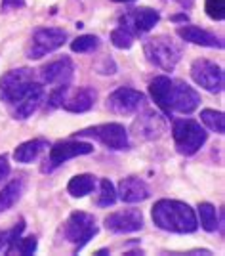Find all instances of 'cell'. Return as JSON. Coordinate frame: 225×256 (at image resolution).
<instances>
[{
  "instance_id": "obj_8",
  "label": "cell",
  "mask_w": 225,
  "mask_h": 256,
  "mask_svg": "<svg viewBox=\"0 0 225 256\" xmlns=\"http://www.w3.org/2000/svg\"><path fill=\"white\" fill-rule=\"evenodd\" d=\"M94 151V146L88 142H76V140H65V142H57L50 148L48 159L44 160L42 172H54L59 168L63 162L80 157V155H88Z\"/></svg>"
},
{
  "instance_id": "obj_27",
  "label": "cell",
  "mask_w": 225,
  "mask_h": 256,
  "mask_svg": "<svg viewBox=\"0 0 225 256\" xmlns=\"http://www.w3.org/2000/svg\"><path fill=\"white\" fill-rule=\"evenodd\" d=\"M134 38H136V34L126 29V27H117L115 31L111 32V42L115 48H120V50H128L130 46L134 44Z\"/></svg>"
},
{
  "instance_id": "obj_23",
  "label": "cell",
  "mask_w": 225,
  "mask_h": 256,
  "mask_svg": "<svg viewBox=\"0 0 225 256\" xmlns=\"http://www.w3.org/2000/svg\"><path fill=\"white\" fill-rule=\"evenodd\" d=\"M199 216H201V226L204 232H216L220 228V218H218V210L214 204L201 203L199 204Z\"/></svg>"
},
{
  "instance_id": "obj_34",
  "label": "cell",
  "mask_w": 225,
  "mask_h": 256,
  "mask_svg": "<svg viewBox=\"0 0 225 256\" xmlns=\"http://www.w3.org/2000/svg\"><path fill=\"white\" fill-rule=\"evenodd\" d=\"M113 2H134V0H113Z\"/></svg>"
},
{
  "instance_id": "obj_11",
  "label": "cell",
  "mask_w": 225,
  "mask_h": 256,
  "mask_svg": "<svg viewBox=\"0 0 225 256\" xmlns=\"http://www.w3.org/2000/svg\"><path fill=\"white\" fill-rule=\"evenodd\" d=\"M105 228L111 234H136L143 228V214L140 208H124L109 214L105 218Z\"/></svg>"
},
{
  "instance_id": "obj_14",
  "label": "cell",
  "mask_w": 225,
  "mask_h": 256,
  "mask_svg": "<svg viewBox=\"0 0 225 256\" xmlns=\"http://www.w3.org/2000/svg\"><path fill=\"white\" fill-rule=\"evenodd\" d=\"M159 20H161L159 12L153 8H134L120 18V25L130 29L134 34H141L151 31L159 23Z\"/></svg>"
},
{
  "instance_id": "obj_16",
  "label": "cell",
  "mask_w": 225,
  "mask_h": 256,
  "mask_svg": "<svg viewBox=\"0 0 225 256\" xmlns=\"http://www.w3.org/2000/svg\"><path fill=\"white\" fill-rule=\"evenodd\" d=\"M96 98V90L90 88V86H82L75 92H71V88H69L63 102H61V107L69 113H86V111H90L94 107Z\"/></svg>"
},
{
  "instance_id": "obj_12",
  "label": "cell",
  "mask_w": 225,
  "mask_h": 256,
  "mask_svg": "<svg viewBox=\"0 0 225 256\" xmlns=\"http://www.w3.org/2000/svg\"><path fill=\"white\" fill-rule=\"evenodd\" d=\"M201 104V96L193 86L182 80H174L172 86V100L170 109L172 113H182V115H191Z\"/></svg>"
},
{
  "instance_id": "obj_3",
  "label": "cell",
  "mask_w": 225,
  "mask_h": 256,
  "mask_svg": "<svg viewBox=\"0 0 225 256\" xmlns=\"http://www.w3.org/2000/svg\"><path fill=\"white\" fill-rule=\"evenodd\" d=\"M172 136L178 153L191 157L208 140V132L193 118H178L172 124Z\"/></svg>"
},
{
  "instance_id": "obj_2",
  "label": "cell",
  "mask_w": 225,
  "mask_h": 256,
  "mask_svg": "<svg viewBox=\"0 0 225 256\" xmlns=\"http://www.w3.org/2000/svg\"><path fill=\"white\" fill-rule=\"evenodd\" d=\"M153 222L170 234H193L199 228L197 214L187 203L176 199H161L153 206Z\"/></svg>"
},
{
  "instance_id": "obj_13",
  "label": "cell",
  "mask_w": 225,
  "mask_h": 256,
  "mask_svg": "<svg viewBox=\"0 0 225 256\" xmlns=\"http://www.w3.org/2000/svg\"><path fill=\"white\" fill-rule=\"evenodd\" d=\"M132 130L141 140H159L166 132V120L157 111L147 109L141 115H138V118L132 124Z\"/></svg>"
},
{
  "instance_id": "obj_20",
  "label": "cell",
  "mask_w": 225,
  "mask_h": 256,
  "mask_svg": "<svg viewBox=\"0 0 225 256\" xmlns=\"http://www.w3.org/2000/svg\"><path fill=\"white\" fill-rule=\"evenodd\" d=\"M46 150H48V142L44 138L29 140V142L21 144L17 150L13 151V159L17 162H21V164H29V162H34L38 159Z\"/></svg>"
},
{
  "instance_id": "obj_28",
  "label": "cell",
  "mask_w": 225,
  "mask_h": 256,
  "mask_svg": "<svg viewBox=\"0 0 225 256\" xmlns=\"http://www.w3.org/2000/svg\"><path fill=\"white\" fill-rule=\"evenodd\" d=\"M97 46H99V38L96 34H82L71 42V50L76 54H88L94 52Z\"/></svg>"
},
{
  "instance_id": "obj_24",
  "label": "cell",
  "mask_w": 225,
  "mask_h": 256,
  "mask_svg": "<svg viewBox=\"0 0 225 256\" xmlns=\"http://www.w3.org/2000/svg\"><path fill=\"white\" fill-rule=\"evenodd\" d=\"M23 230H25V224H23V220H19V224L13 226L11 230L0 232V254H4V252H13L15 243H17V239L21 237Z\"/></svg>"
},
{
  "instance_id": "obj_21",
  "label": "cell",
  "mask_w": 225,
  "mask_h": 256,
  "mask_svg": "<svg viewBox=\"0 0 225 256\" xmlns=\"http://www.w3.org/2000/svg\"><path fill=\"white\" fill-rule=\"evenodd\" d=\"M23 190H25V182L13 180L0 192V214L6 212V210H10L11 206L21 199Z\"/></svg>"
},
{
  "instance_id": "obj_25",
  "label": "cell",
  "mask_w": 225,
  "mask_h": 256,
  "mask_svg": "<svg viewBox=\"0 0 225 256\" xmlns=\"http://www.w3.org/2000/svg\"><path fill=\"white\" fill-rule=\"evenodd\" d=\"M201 120H203L208 130H212L216 134H224L225 130V117L222 111L216 109H203L201 111Z\"/></svg>"
},
{
  "instance_id": "obj_17",
  "label": "cell",
  "mask_w": 225,
  "mask_h": 256,
  "mask_svg": "<svg viewBox=\"0 0 225 256\" xmlns=\"http://www.w3.org/2000/svg\"><path fill=\"white\" fill-rule=\"evenodd\" d=\"M117 197H120V201H124V203L136 204V203L145 201V199H149L151 190H149V186L141 180V178L128 176V178L120 180V184H118Z\"/></svg>"
},
{
  "instance_id": "obj_4",
  "label": "cell",
  "mask_w": 225,
  "mask_h": 256,
  "mask_svg": "<svg viewBox=\"0 0 225 256\" xmlns=\"http://www.w3.org/2000/svg\"><path fill=\"white\" fill-rule=\"evenodd\" d=\"M96 235V218L92 214L82 212V210H76V212L71 214L63 226V237L75 246V252L82 250Z\"/></svg>"
},
{
  "instance_id": "obj_26",
  "label": "cell",
  "mask_w": 225,
  "mask_h": 256,
  "mask_svg": "<svg viewBox=\"0 0 225 256\" xmlns=\"http://www.w3.org/2000/svg\"><path fill=\"white\" fill-rule=\"evenodd\" d=\"M115 203H117V190L111 184V180L103 178L99 182V197H97L96 204L101 208H107V206H113Z\"/></svg>"
},
{
  "instance_id": "obj_15",
  "label": "cell",
  "mask_w": 225,
  "mask_h": 256,
  "mask_svg": "<svg viewBox=\"0 0 225 256\" xmlns=\"http://www.w3.org/2000/svg\"><path fill=\"white\" fill-rule=\"evenodd\" d=\"M75 73V65L69 58H61V60H55L52 64H48L46 67H42L40 76H42L44 84L50 86H63L69 84L71 78Z\"/></svg>"
},
{
  "instance_id": "obj_30",
  "label": "cell",
  "mask_w": 225,
  "mask_h": 256,
  "mask_svg": "<svg viewBox=\"0 0 225 256\" xmlns=\"http://www.w3.org/2000/svg\"><path fill=\"white\" fill-rule=\"evenodd\" d=\"M13 250H17L19 254H34L36 252V239L34 237H25V239H17V243H15V248Z\"/></svg>"
},
{
  "instance_id": "obj_18",
  "label": "cell",
  "mask_w": 225,
  "mask_h": 256,
  "mask_svg": "<svg viewBox=\"0 0 225 256\" xmlns=\"http://www.w3.org/2000/svg\"><path fill=\"white\" fill-rule=\"evenodd\" d=\"M172 86H174V80L166 75L155 76V78L149 82L151 98H153V102L157 104V107L161 109L164 115H172V109H170Z\"/></svg>"
},
{
  "instance_id": "obj_22",
  "label": "cell",
  "mask_w": 225,
  "mask_h": 256,
  "mask_svg": "<svg viewBox=\"0 0 225 256\" xmlns=\"http://www.w3.org/2000/svg\"><path fill=\"white\" fill-rule=\"evenodd\" d=\"M94 188H96V178L92 174H78L75 178H71L67 192L73 197H86L94 192Z\"/></svg>"
},
{
  "instance_id": "obj_9",
  "label": "cell",
  "mask_w": 225,
  "mask_h": 256,
  "mask_svg": "<svg viewBox=\"0 0 225 256\" xmlns=\"http://www.w3.org/2000/svg\"><path fill=\"white\" fill-rule=\"evenodd\" d=\"M191 76L201 88L212 94H220L224 90V69L216 65L214 62L195 60L191 65Z\"/></svg>"
},
{
  "instance_id": "obj_29",
  "label": "cell",
  "mask_w": 225,
  "mask_h": 256,
  "mask_svg": "<svg viewBox=\"0 0 225 256\" xmlns=\"http://www.w3.org/2000/svg\"><path fill=\"white\" fill-rule=\"evenodd\" d=\"M204 10H206L210 20L222 22L225 18V0H206L204 2Z\"/></svg>"
},
{
  "instance_id": "obj_19",
  "label": "cell",
  "mask_w": 225,
  "mask_h": 256,
  "mask_svg": "<svg viewBox=\"0 0 225 256\" xmlns=\"http://www.w3.org/2000/svg\"><path fill=\"white\" fill-rule=\"evenodd\" d=\"M178 36L183 38L185 42L199 44V46H206V48H224V42L212 34V32L204 31L201 27H195V25H185L178 29Z\"/></svg>"
},
{
  "instance_id": "obj_7",
  "label": "cell",
  "mask_w": 225,
  "mask_h": 256,
  "mask_svg": "<svg viewBox=\"0 0 225 256\" xmlns=\"http://www.w3.org/2000/svg\"><path fill=\"white\" fill-rule=\"evenodd\" d=\"M67 40V32L57 27H46V29H36L32 32L31 42L27 46V58L29 60H40L48 54L55 52L61 48Z\"/></svg>"
},
{
  "instance_id": "obj_33",
  "label": "cell",
  "mask_w": 225,
  "mask_h": 256,
  "mask_svg": "<svg viewBox=\"0 0 225 256\" xmlns=\"http://www.w3.org/2000/svg\"><path fill=\"white\" fill-rule=\"evenodd\" d=\"M172 22H187V16L185 14H180V16H174Z\"/></svg>"
},
{
  "instance_id": "obj_32",
  "label": "cell",
  "mask_w": 225,
  "mask_h": 256,
  "mask_svg": "<svg viewBox=\"0 0 225 256\" xmlns=\"http://www.w3.org/2000/svg\"><path fill=\"white\" fill-rule=\"evenodd\" d=\"M25 6V0H2V10H17Z\"/></svg>"
},
{
  "instance_id": "obj_6",
  "label": "cell",
  "mask_w": 225,
  "mask_h": 256,
  "mask_svg": "<svg viewBox=\"0 0 225 256\" xmlns=\"http://www.w3.org/2000/svg\"><path fill=\"white\" fill-rule=\"evenodd\" d=\"M76 138H92L113 151H122L130 148L128 132L118 122H105V124L84 128V130L76 132Z\"/></svg>"
},
{
  "instance_id": "obj_31",
  "label": "cell",
  "mask_w": 225,
  "mask_h": 256,
  "mask_svg": "<svg viewBox=\"0 0 225 256\" xmlns=\"http://www.w3.org/2000/svg\"><path fill=\"white\" fill-rule=\"evenodd\" d=\"M10 176V162H8V155H0V184Z\"/></svg>"
},
{
  "instance_id": "obj_5",
  "label": "cell",
  "mask_w": 225,
  "mask_h": 256,
  "mask_svg": "<svg viewBox=\"0 0 225 256\" xmlns=\"http://www.w3.org/2000/svg\"><path fill=\"white\" fill-rule=\"evenodd\" d=\"M143 52L153 65L161 67L164 71H174L176 65L182 60V50L168 36H153L143 44Z\"/></svg>"
},
{
  "instance_id": "obj_1",
  "label": "cell",
  "mask_w": 225,
  "mask_h": 256,
  "mask_svg": "<svg viewBox=\"0 0 225 256\" xmlns=\"http://www.w3.org/2000/svg\"><path fill=\"white\" fill-rule=\"evenodd\" d=\"M0 100L11 107L13 118H29L44 102V88L32 69H13L0 78Z\"/></svg>"
},
{
  "instance_id": "obj_10",
  "label": "cell",
  "mask_w": 225,
  "mask_h": 256,
  "mask_svg": "<svg viewBox=\"0 0 225 256\" xmlns=\"http://www.w3.org/2000/svg\"><path fill=\"white\" fill-rule=\"evenodd\" d=\"M145 104V94L134 88H118L107 98V109L115 115H134Z\"/></svg>"
}]
</instances>
